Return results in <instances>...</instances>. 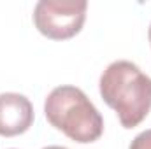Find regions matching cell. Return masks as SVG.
Segmentation results:
<instances>
[{"label":"cell","instance_id":"6da1fadb","mask_svg":"<svg viewBox=\"0 0 151 149\" xmlns=\"http://www.w3.org/2000/svg\"><path fill=\"white\" fill-rule=\"evenodd\" d=\"M99 90L123 128H135L151 111V77L128 60L113 62L100 75Z\"/></svg>","mask_w":151,"mask_h":149},{"label":"cell","instance_id":"7a4b0ae2","mask_svg":"<svg viewBox=\"0 0 151 149\" xmlns=\"http://www.w3.org/2000/svg\"><path fill=\"white\" fill-rule=\"evenodd\" d=\"M44 114L51 126L79 144L95 142L104 133L100 112L86 93L76 86L55 88L44 102Z\"/></svg>","mask_w":151,"mask_h":149},{"label":"cell","instance_id":"3957f363","mask_svg":"<svg viewBox=\"0 0 151 149\" xmlns=\"http://www.w3.org/2000/svg\"><path fill=\"white\" fill-rule=\"evenodd\" d=\"M86 9L84 0H40L34 9V25L44 37L67 40L81 32Z\"/></svg>","mask_w":151,"mask_h":149},{"label":"cell","instance_id":"277c9868","mask_svg":"<svg viewBox=\"0 0 151 149\" xmlns=\"http://www.w3.org/2000/svg\"><path fill=\"white\" fill-rule=\"evenodd\" d=\"M34 123L32 102L19 93H0V135L16 137Z\"/></svg>","mask_w":151,"mask_h":149},{"label":"cell","instance_id":"5b68a950","mask_svg":"<svg viewBox=\"0 0 151 149\" xmlns=\"http://www.w3.org/2000/svg\"><path fill=\"white\" fill-rule=\"evenodd\" d=\"M128 149H151V130L141 132L130 144Z\"/></svg>","mask_w":151,"mask_h":149},{"label":"cell","instance_id":"8992f818","mask_svg":"<svg viewBox=\"0 0 151 149\" xmlns=\"http://www.w3.org/2000/svg\"><path fill=\"white\" fill-rule=\"evenodd\" d=\"M42 149H67V148H62V146H47V148H42Z\"/></svg>","mask_w":151,"mask_h":149},{"label":"cell","instance_id":"52a82bcc","mask_svg":"<svg viewBox=\"0 0 151 149\" xmlns=\"http://www.w3.org/2000/svg\"><path fill=\"white\" fill-rule=\"evenodd\" d=\"M148 37H150V42H151V25H150V30H148Z\"/></svg>","mask_w":151,"mask_h":149}]
</instances>
